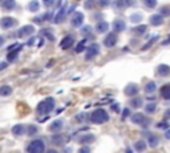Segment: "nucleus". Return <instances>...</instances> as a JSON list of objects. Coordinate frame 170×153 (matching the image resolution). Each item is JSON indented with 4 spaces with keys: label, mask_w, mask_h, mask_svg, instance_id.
I'll return each mask as SVG.
<instances>
[{
    "label": "nucleus",
    "mask_w": 170,
    "mask_h": 153,
    "mask_svg": "<svg viewBox=\"0 0 170 153\" xmlns=\"http://www.w3.org/2000/svg\"><path fill=\"white\" fill-rule=\"evenodd\" d=\"M53 109H54V100L52 97H48L45 100H43L39 104V107H37L39 114H48V113L52 112Z\"/></svg>",
    "instance_id": "1"
},
{
    "label": "nucleus",
    "mask_w": 170,
    "mask_h": 153,
    "mask_svg": "<svg viewBox=\"0 0 170 153\" xmlns=\"http://www.w3.org/2000/svg\"><path fill=\"white\" fill-rule=\"evenodd\" d=\"M91 121L93 124H104L109 121V114L104 109H96L91 114Z\"/></svg>",
    "instance_id": "2"
},
{
    "label": "nucleus",
    "mask_w": 170,
    "mask_h": 153,
    "mask_svg": "<svg viewBox=\"0 0 170 153\" xmlns=\"http://www.w3.org/2000/svg\"><path fill=\"white\" fill-rule=\"evenodd\" d=\"M27 151H28V153H43L45 151V142L40 139L33 140V141L29 142Z\"/></svg>",
    "instance_id": "3"
},
{
    "label": "nucleus",
    "mask_w": 170,
    "mask_h": 153,
    "mask_svg": "<svg viewBox=\"0 0 170 153\" xmlns=\"http://www.w3.org/2000/svg\"><path fill=\"white\" fill-rule=\"evenodd\" d=\"M100 53V47H98V44H92L91 47H89L88 49H86V52H85V59L86 60H92L93 57H96Z\"/></svg>",
    "instance_id": "4"
},
{
    "label": "nucleus",
    "mask_w": 170,
    "mask_h": 153,
    "mask_svg": "<svg viewBox=\"0 0 170 153\" xmlns=\"http://www.w3.org/2000/svg\"><path fill=\"white\" fill-rule=\"evenodd\" d=\"M117 35L114 33V32H112V33H108L107 35V37L104 39V45L107 47V48H112V47H114L117 44Z\"/></svg>",
    "instance_id": "5"
},
{
    "label": "nucleus",
    "mask_w": 170,
    "mask_h": 153,
    "mask_svg": "<svg viewBox=\"0 0 170 153\" xmlns=\"http://www.w3.org/2000/svg\"><path fill=\"white\" fill-rule=\"evenodd\" d=\"M16 24H17V21H16V19H14V17H3L2 20H0V27H2L3 30H9V28L15 27Z\"/></svg>",
    "instance_id": "6"
},
{
    "label": "nucleus",
    "mask_w": 170,
    "mask_h": 153,
    "mask_svg": "<svg viewBox=\"0 0 170 153\" xmlns=\"http://www.w3.org/2000/svg\"><path fill=\"white\" fill-rule=\"evenodd\" d=\"M33 32H35L33 25H24V27H21L20 30L17 31V36L19 37H27V36H29V35H33Z\"/></svg>",
    "instance_id": "7"
},
{
    "label": "nucleus",
    "mask_w": 170,
    "mask_h": 153,
    "mask_svg": "<svg viewBox=\"0 0 170 153\" xmlns=\"http://www.w3.org/2000/svg\"><path fill=\"white\" fill-rule=\"evenodd\" d=\"M82 23H84V15H82L81 12H76V14L73 15V17H72V21H70L72 27H75V28L81 27Z\"/></svg>",
    "instance_id": "8"
},
{
    "label": "nucleus",
    "mask_w": 170,
    "mask_h": 153,
    "mask_svg": "<svg viewBox=\"0 0 170 153\" xmlns=\"http://www.w3.org/2000/svg\"><path fill=\"white\" fill-rule=\"evenodd\" d=\"M73 43H75V37L70 36V35H68V36H65L61 40V44H60V45H61L63 49H69L70 47L73 45Z\"/></svg>",
    "instance_id": "9"
},
{
    "label": "nucleus",
    "mask_w": 170,
    "mask_h": 153,
    "mask_svg": "<svg viewBox=\"0 0 170 153\" xmlns=\"http://www.w3.org/2000/svg\"><path fill=\"white\" fill-rule=\"evenodd\" d=\"M63 128H64V123L61 120H54L53 123L49 125V130L51 132H53V133H59Z\"/></svg>",
    "instance_id": "10"
},
{
    "label": "nucleus",
    "mask_w": 170,
    "mask_h": 153,
    "mask_svg": "<svg viewBox=\"0 0 170 153\" xmlns=\"http://www.w3.org/2000/svg\"><path fill=\"white\" fill-rule=\"evenodd\" d=\"M125 95L126 96H136L137 93H138V87H137L136 84H129L126 88H125Z\"/></svg>",
    "instance_id": "11"
},
{
    "label": "nucleus",
    "mask_w": 170,
    "mask_h": 153,
    "mask_svg": "<svg viewBox=\"0 0 170 153\" xmlns=\"http://www.w3.org/2000/svg\"><path fill=\"white\" fill-rule=\"evenodd\" d=\"M108 30H109V24L107 21H98L96 24V32L97 33H105L108 32Z\"/></svg>",
    "instance_id": "12"
},
{
    "label": "nucleus",
    "mask_w": 170,
    "mask_h": 153,
    "mask_svg": "<svg viewBox=\"0 0 170 153\" xmlns=\"http://www.w3.org/2000/svg\"><path fill=\"white\" fill-rule=\"evenodd\" d=\"M157 75L158 76H169L170 75V67L166 65V64H161L158 65V68H157Z\"/></svg>",
    "instance_id": "13"
},
{
    "label": "nucleus",
    "mask_w": 170,
    "mask_h": 153,
    "mask_svg": "<svg viewBox=\"0 0 170 153\" xmlns=\"http://www.w3.org/2000/svg\"><path fill=\"white\" fill-rule=\"evenodd\" d=\"M150 24L154 25V27H158V25L163 24V17L159 14H156L153 16H150Z\"/></svg>",
    "instance_id": "14"
},
{
    "label": "nucleus",
    "mask_w": 170,
    "mask_h": 153,
    "mask_svg": "<svg viewBox=\"0 0 170 153\" xmlns=\"http://www.w3.org/2000/svg\"><path fill=\"white\" fill-rule=\"evenodd\" d=\"M125 28H126V24H125L122 20H116L113 23L114 32H122V31H125Z\"/></svg>",
    "instance_id": "15"
},
{
    "label": "nucleus",
    "mask_w": 170,
    "mask_h": 153,
    "mask_svg": "<svg viewBox=\"0 0 170 153\" xmlns=\"http://www.w3.org/2000/svg\"><path fill=\"white\" fill-rule=\"evenodd\" d=\"M12 133H14L15 136H23L27 133V129H25L24 125H15L14 128H12Z\"/></svg>",
    "instance_id": "16"
},
{
    "label": "nucleus",
    "mask_w": 170,
    "mask_h": 153,
    "mask_svg": "<svg viewBox=\"0 0 170 153\" xmlns=\"http://www.w3.org/2000/svg\"><path fill=\"white\" fill-rule=\"evenodd\" d=\"M65 14H66V8L65 7H61L59 9V12H57V15L54 16V23H61V20L64 19V16H65Z\"/></svg>",
    "instance_id": "17"
},
{
    "label": "nucleus",
    "mask_w": 170,
    "mask_h": 153,
    "mask_svg": "<svg viewBox=\"0 0 170 153\" xmlns=\"http://www.w3.org/2000/svg\"><path fill=\"white\" fill-rule=\"evenodd\" d=\"M131 123L133 124H144L145 123V117L142 113H136L131 116Z\"/></svg>",
    "instance_id": "18"
},
{
    "label": "nucleus",
    "mask_w": 170,
    "mask_h": 153,
    "mask_svg": "<svg viewBox=\"0 0 170 153\" xmlns=\"http://www.w3.org/2000/svg\"><path fill=\"white\" fill-rule=\"evenodd\" d=\"M161 96L165 100H170V84H166L161 88Z\"/></svg>",
    "instance_id": "19"
},
{
    "label": "nucleus",
    "mask_w": 170,
    "mask_h": 153,
    "mask_svg": "<svg viewBox=\"0 0 170 153\" xmlns=\"http://www.w3.org/2000/svg\"><path fill=\"white\" fill-rule=\"evenodd\" d=\"M2 7L5 9V11H11V9H14L16 7V3L14 0H5V2L2 3Z\"/></svg>",
    "instance_id": "20"
},
{
    "label": "nucleus",
    "mask_w": 170,
    "mask_h": 153,
    "mask_svg": "<svg viewBox=\"0 0 170 153\" xmlns=\"http://www.w3.org/2000/svg\"><path fill=\"white\" fill-rule=\"evenodd\" d=\"M12 93V88L9 85H2L0 87V96H9Z\"/></svg>",
    "instance_id": "21"
},
{
    "label": "nucleus",
    "mask_w": 170,
    "mask_h": 153,
    "mask_svg": "<svg viewBox=\"0 0 170 153\" xmlns=\"http://www.w3.org/2000/svg\"><path fill=\"white\" fill-rule=\"evenodd\" d=\"M134 149H136L137 152H144L146 149V142L144 141V140H140V141H137L136 144H134Z\"/></svg>",
    "instance_id": "22"
},
{
    "label": "nucleus",
    "mask_w": 170,
    "mask_h": 153,
    "mask_svg": "<svg viewBox=\"0 0 170 153\" xmlns=\"http://www.w3.org/2000/svg\"><path fill=\"white\" fill-rule=\"evenodd\" d=\"M156 89H157V84L154 81H149L145 85V92H146V93H153Z\"/></svg>",
    "instance_id": "23"
},
{
    "label": "nucleus",
    "mask_w": 170,
    "mask_h": 153,
    "mask_svg": "<svg viewBox=\"0 0 170 153\" xmlns=\"http://www.w3.org/2000/svg\"><path fill=\"white\" fill-rule=\"evenodd\" d=\"M146 25H138V27H136V28H133V33L134 35H137V36H141V35H144L146 32Z\"/></svg>",
    "instance_id": "24"
},
{
    "label": "nucleus",
    "mask_w": 170,
    "mask_h": 153,
    "mask_svg": "<svg viewBox=\"0 0 170 153\" xmlns=\"http://www.w3.org/2000/svg\"><path fill=\"white\" fill-rule=\"evenodd\" d=\"M79 141L81 142V144H85V142H93V141H94V136H93V135L81 136V137L79 139Z\"/></svg>",
    "instance_id": "25"
},
{
    "label": "nucleus",
    "mask_w": 170,
    "mask_h": 153,
    "mask_svg": "<svg viewBox=\"0 0 170 153\" xmlns=\"http://www.w3.org/2000/svg\"><path fill=\"white\" fill-rule=\"evenodd\" d=\"M147 141H149V145L152 146V148H156V146L159 144V140H158V137L157 136H149Z\"/></svg>",
    "instance_id": "26"
},
{
    "label": "nucleus",
    "mask_w": 170,
    "mask_h": 153,
    "mask_svg": "<svg viewBox=\"0 0 170 153\" xmlns=\"http://www.w3.org/2000/svg\"><path fill=\"white\" fill-rule=\"evenodd\" d=\"M85 47H86V37H85L84 40L80 41L79 45L76 47V49H75V51H76V53H81L82 51H85Z\"/></svg>",
    "instance_id": "27"
},
{
    "label": "nucleus",
    "mask_w": 170,
    "mask_h": 153,
    "mask_svg": "<svg viewBox=\"0 0 170 153\" xmlns=\"http://www.w3.org/2000/svg\"><path fill=\"white\" fill-rule=\"evenodd\" d=\"M17 56H19V51H9V53L7 56V60L8 61H11V63H14L15 60L17 59Z\"/></svg>",
    "instance_id": "28"
},
{
    "label": "nucleus",
    "mask_w": 170,
    "mask_h": 153,
    "mask_svg": "<svg viewBox=\"0 0 170 153\" xmlns=\"http://www.w3.org/2000/svg\"><path fill=\"white\" fill-rule=\"evenodd\" d=\"M130 107H133V108H141V107H142V98H140V97L133 98V100L130 101Z\"/></svg>",
    "instance_id": "29"
},
{
    "label": "nucleus",
    "mask_w": 170,
    "mask_h": 153,
    "mask_svg": "<svg viewBox=\"0 0 170 153\" xmlns=\"http://www.w3.org/2000/svg\"><path fill=\"white\" fill-rule=\"evenodd\" d=\"M51 141H52L53 145H61L64 142V137L63 136H53Z\"/></svg>",
    "instance_id": "30"
},
{
    "label": "nucleus",
    "mask_w": 170,
    "mask_h": 153,
    "mask_svg": "<svg viewBox=\"0 0 170 153\" xmlns=\"http://www.w3.org/2000/svg\"><path fill=\"white\" fill-rule=\"evenodd\" d=\"M28 8H29L32 12H37L40 8V3L39 2H31L29 5H28Z\"/></svg>",
    "instance_id": "31"
},
{
    "label": "nucleus",
    "mask_w": 170,
    "mask_h": 153,
    "mask_svg": "<svg viewBox=\"0 0 170 153\" xmlns=\"http://www.w3.org/2000/svg\"><path fill=\"white\" fill-rule=\"evenodd\" d=\"M156 109H157V105H156V104H153V103L147 104L146 107H145L146 113H154V112H156Z\"/></svg>",
    "instance_id": "32"
},
{
    "label": "nucleus",
    "mask_w": 170,
    "mask_h": 153,
    "mask_svg": "<svg viewBox=\"0 0 170 153\" xmlns=\"http://www.w3.org/2000/svg\"><path fill=\"white\" fill-rule=\"evenodd\" d=\"M81 33L84 35V36H91V33H92V27H89V25L84 27V28L81 30Z\"/></svg>",
    "instance_id": "33"
},
{
    "label": "nucleus",
    "mask_w": 170,
    "mask_h": 153,
    "mask_svg": "<svg viewBox=\"0 0 170 153\" xmlns=\"http://www.w3.org/2000/svg\"><path fill=\"white\" fill-rule=\"evenodd\" d=\"M141 19H142V16H141L140 14H134L130 16V20L131 23H138V21H141Z\"/></svg>",
    "instance_id": "34"
},
{
    "label": "nucleus",
    "mask_w": 170,
    "mask_h": 153,
    "mask_svg": "<svg viewBox=\"0 0 170 153\" xmlns=\"http://www.w3.org/2000/svg\"><path fill=\"white\" fill-rule=\"evenodd\" d=\"M156 40H158V36H154V37H152V39H150V40H149V43H147V44H146V45H144V47H142V49H144V51H145V49H147V48H150V47H152V45H153V43H154V41H156Z\"/></svg>",
    "instance_id": "35"
},
{
    "label": "nucleus",
    "mask_w": 170,
    "mask_h": 153,
    "mask_svg": "<svg viewBox=\"0 0 170 153\" xmlns=\"http://www.w3.org/2000/svg\"><path fill=\"white\" fill-rule=\"evenodd\" d=\"M159 15H161L162 17H163V15H165V16H169V15H170V8L169 7H162L161 8V12H159Z\"/></svg>",
    "instance_id": "36"
},
{
    "label": "nucleus",
    "mask_w": 170,
    "mask_h": 153,
    "mask_svg": "<svg viewBox=\"0 0 170 153\" xmlns=\"http://www.w3.org/2000/svg\"><path fill=\"white\" fill-rule=\"evenodd\" d=\"M37 133V128L36 126H29V129H28V135L32 136V135H36Z\"/></svg>",
    "instance_id": "37"
},
{
    "label": "nucleus",
    "mask_w": 170,
    "mask_h": 153,
    "mask_svg": "<svg viewBox=\"0 0 170 153\" xmlns=\"http://www.w3.org/2000/svg\"><path fill=\"white\" fill-rule=\"evenodd\" d=\"M79 153H91V148H89L88 145H85V146H82V148L80 149Z\"/></svg>",
    "instance_id": "38"
},
{
    "label": "nucleus",
    "mask_w": 170,
    "mask_h": 153,
    "mask_svg": "<svg viewBox=\"0 0 170 153\" xmlns=\"http://www.w3.org/2000/svg\"><path fill=\"white\" fill-rule=\"evenodd\" d=\"M145 5H146V7L153 8V7H156V5H157V2H149V0H145Z\"/></svg>",
    "instance_id": "39"
},
{
    "label": "nucleus",
    "mask_w": 170,
    "mask_h": 153,
    "mask_svg": "<svg viewBox=\"0 0 170 153\" xmlns=\"http://www.w3.org/2000/svg\"><path fill=\"white\" fill-rule=\"evenodd\" d=\"M44 35H45V36H47V37H48V39H49V40H54V36H53L52 33H51V31L45 30V31H44Z\"/></svg>",
    "instance_id": "40"
},
{
    "label": "nucleus",
    "mask_w": 170,
    "mask_h": 153,
    "mask_svg": "<svg viewBox=\"0 0 170 153\" xmlns=\"http://www.w3.org/2000/svg\"><path fill=\"white\" fill-rule=\"evenodd\" d=\"M129 114H130V111L128 109V108H125L124 112H122V119H126V117L129 116Z\"/></svg>",
    "instance_id": "41"
},
{
    "label": "nucleus",
    "mask_w": 170,
    "mask_h": 153,
    "mask_svg": "<svg viewBox=\"0 0 170 153\" xmlns=\"http://www.w3.org/2000/svg\"><path fill=\"white\" fill-rule=\"evenodd\" d=\"M8 67L7 63H0V71H3V69H5Z\"/></svg>",
    "instance_id": "42"
},
{
    "label": "nucleus",
    "mask_w": 170,
    "mask_h": 153,
    "mask_svg": "<svg viewBox=\"0 0 170 153\" xmlns=\"http://www.w3.org/2000/svg\"><path fill=\"white\" fill-rule=\"evenodd\" d=\"M165 137L168 140H170V129H166V132H165Z\"/></svg>",
    "instance_id": "43"
},
{
    "label": "nucleus",
    "mask_w": 170,
    "mask_h": 153,
    "mask_svg": "<svg viewBox=\"0 0 170 153\" xmlns=\"http://www.w3.org/2000/svg\"><path fill=\"white\" fill-rule=\"evenodd\" d=\"M92 7H93V2H89L85 4V8H92Z\"/></svg>",
    "instance_id": "44"
},
{
    "label": "nucleus",
    "mask_w": 170,
    "mask_h": 153,
    "mask_svg": "<svg viewBox=\"0 0 170 153\" xmlns=\"http://www.w3.org/2000/svg\"><path fill=\"white\" fill-rule=\"evenodd\" d=\"M118 107H120L118 104H114V105H113V111H116V112H118V111H120V108H118Z\"/></svg>",
    "instance_id": "45"
},
{
    "label": "nucleus",
    "mask_w": 170,
    "mask_h": 153,
    "mask_svg": "<svg viewBox=\"0 0 170 153\" xmlns=\"http://www.w3.org/2000/svg\"><path fill=\"white\" fill-rule=\"evenodd\" d=\"M162 44H163V45H168V44H170V36H169V37H168V39H166L165 41H163Z\"/></svg>",
    "instance_id": "46"
},
{
    "label": "nucleus",
    "mask_w": 170,
    "mask_h": 153,
    "mask_svg": "<svg viewBox=\"0 0 170 153\" xmlns=\"http://www.w3.org/2000/svg\"><path fill=\"white\" fill-rule=\"evenodd\" d=\"M44 5L49 7V5H53V2H44Z\"/></svg>",
    "instance_id": "47"
},
{
    "label": "nucleus",
    "mask_w": 170,
    "mask_h": 153,
    "mask_svg": "<svg viewBox=\"0 0 170 153\" xmlns=\"http://www.w3.org/2000/svg\"><path fill=\"white\" fill-rule=\"evenodd\" d=\"M3 44H4V37L0 36V47H3Z\"/></svg>",
    "instance_id": "48"
},
{
    "label": "nucleus",
    "mask_w": 170,
    "mask_h": 153,
    "mask_svg": "<svg viewBox=\"0 0 170 153\" xmlns=\"http://www.w3.org/2000/svg\"><path fill=\"white\" fill-rule=\"evenodd\" d=\"M165 116H166V117H170V109H169V111H166V112H165Z\"/></svg>",
    "instance_id": "49"
},
{
    "label": "nucleus",
    "mask_w": 170,
    "mask_h": 153,
    "mask_svg": "<svg viewBox=\"0 0 170 153\" xmlns=\"http://www.w3.org/2000/svg\"><path fill=\"white\" fill-rule=\"evenodd\" d=\"M100 4H101V5H108V2H101Z\"/></svg>",
    "instance_id": "50"
},
{
    "label": "nucleus",
    "mask_w": 170,
    "mask_h": 153,
    "mask_svg": "<svg viewBox=\"0 0 170 153\" xmlns=\"http://www.w3.org/2000/svg\"><path fill=\"white\" fill-rule=\"evenodd\" d=\"M47 153H57V152H56V151H53V149H52V151H48Z\"/></svg>",
    "instance_id": "51"
}]
</instances>
